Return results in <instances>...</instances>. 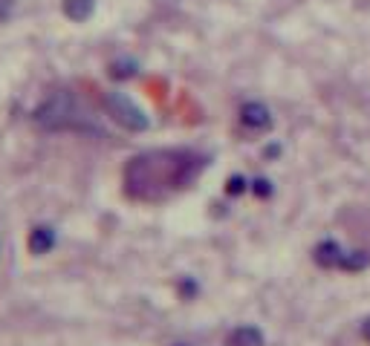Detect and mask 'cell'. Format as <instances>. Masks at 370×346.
I'll list each match as a JSON object with an SVG mask.
<instances>
[{"mask_svg":"<svg viewBox=\"0 0 370 346\" xmlns=\"http://www.w3.org/2000/svg\"><path fill=\"white\" fill-rule=\"evenodd\" d=\"M208 167V156L194 147H154L130 156L122 170L124 197L157 205L188 190Z\"/></svg>","mask_w":370,"mask_h":346,"instance_id":"1","label":"cell"},{"mask_svg":"<svg viewBox=\"0 0 370 346\" xmlns=\"http://www.w3.org/2000/svg\"><path fill=\"white\" fill-rule=\"evenodd\" d=\"M35 121L43 130H73V133H101V127L90 110H84L76 93L58 90L35 110Z\"/></svg>","mask_w":370,"mask_h":346,"instance_id":"2","label":"cell"},{"mask_svg":"<svg viewBox=\"0 0 370 346\" xmlns=\"http://www.w3.org/2000/svg\"><path fill=\"white\" fill-rule=\"evenodd\" d=\"M104 110H107V116H111L119 127L130 130V133H142V130L150 127L145 110L136 101H130L124 93H107L104 96Z\"/></svg>","mask_w":370,"mask_h":346,"instance_id":"3","label":"cell"},{"mask_svg":"<svg viewBox=\"0 0 370 346\" xmlns=\"http://www.w3.org/2000/svg\"><path fill=\"white\" fill-rule=\"evenodd\" d=\"M237 119H241V127L249 130V133H266V130H272V124H275L269 107L260 104V101H246L241 107V113H237Z\"/></svg>","mask_w":370,"mask_h":346,"instance_id":"4","label":"cell"},{"mask_svg":"<svg viewBox=\"0 0 370 346\" xmlns=\"http://www.w3.org/2000/svg\"><path fill=\"white\" fill-rule=\"evenodd\" d=\"M313 260L315 266L321 269H344V260H347V248L339 243V240H321L315 248H313Z\"/></svg>","mask_w":370,"mask_h":346,"instance_id":"5","label":"cell"},{"mask_svg":"<svg viewBox=\"0 0 370 346\" xmlns=\"http://www.w3.org/2000/svg\"><path fill=\"white\" fill-rule=\"evenodd\" d=\"M229 346H266V338L257 326H237L232 335H229Z\"/></svg>","mask_w":370,"mask_h":346,"instance_id":"6","label":"cell"},{"mask_svg":"<svg viewBox=\"0 0 370 346\" xmlns=\"http://www.w3.org/2000/svg\"><path fill=\"white\" fill-rule=\"evenodd\" d=\"M52 246H55V231L50 225H38L29 234V251L32 254H47V251H52Z\"/></svg>","mask_w":370,"mask_h":346,"instance_id":"7","label":"cell"},{"mask_svg":"<svg viewBox=\"0 0 370 346\" xmlns=\"http://www.w3.org/2000/svg\"><path fill=\"white\" fill-rule=\"evenodd\" d=\"M64 12H67V17L70 20H87L93 15V0H67V3H64Z\"/></svg>","mask_w":370,"mask_h":346,"instance_id":"8","label":"cell"},{"mask_svg":"<svg viewBox=\"0 0 370 346\" xmlns=\"http://www.w3.org/2000/svg\"><path fill=\"white\" fill-rule=\"evenodd\" d=\"M113 78H130V75H136V63H130V61H122V63H113V70H111Z\"/></svg>","mask_w":370,"mask_h":346,"instance_id":"9","label":"cell"},{"mask_svg":"<svg viewBox=\"0 0 370 346\" xmlns=\"http://www.w3.org/2000/svg\"><path fill=\"white\" fill-rule=\"evenodd\" d=\"M252 190H255V197L266 200V197H272V182L269 179H255L252 182Z\"/></svg>","mask_w":370,"mask_h":346,"instance_id":"10","label":"cell"},{"mask_svg":"<svg viewBox=\"0 0 370 346\" xmlns=\"http://www.w3.org/2000/svg\"><path fill=\"white\" fill-rule=\"evenodd\" d=\"M226 190L232 193V197H237V193H243V190H246V179H243V176H232Z\"/></svg>","mask_w":370,"mask_h":346,"instance_id":"11","label":"cell"},{"mask_svg":"<svg viewBox=\"0 0 370 346\" xmlns=\"http://www.w3.org/2000/svg\"><path fill=\"white\" fill-rule=\"evenodd\" d=\"M362 338L370 343V317H364V320H362Z\"/></svg>","mask_w":370,"mask_h":346,"instance_id":"12","label":"cell"},{"mask_svg":"<svg viewBox=\"0 0 370 346\" xmlns=\"http://www.w3.org/2000/svg\"><path fill=\"white\" fill-rule=\"evenodd\" d=\"M183 292H185V294L191 297L194 292H197V286H194V283H191V280H185V283H183Z\"/></svg>","mask_w":370,"mask_h":346,"instance_id":"13","label":"cell"},{"mask_svg":"<svg viewBox=\"0 0 370 346\" xmlns=\"http://www.w3.org/2000/svg\"><path fill=\"white\" fill-rule=\"evenodd\" d=\"M173 346H188V343H173Z\"/></svg>","mask_w":370,"mask_h":346,"instance_id":"14","label":"cell"}]
</instances>
